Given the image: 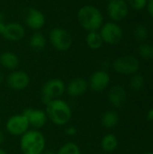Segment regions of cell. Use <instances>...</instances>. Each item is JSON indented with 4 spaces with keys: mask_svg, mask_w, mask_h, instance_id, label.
Instances as JSON below:
<instances>
[{
    "mask_svg": "<svg viewBox=\"0 0 153 154\" xmlns=\"http://www.w3.org/2000/svg\"><path fill=\"white\" fill-rule=\"evenodd\" d=\"M145 154H153V152H147V153Z\"/></svg>",
    "mask_w": 153,
    "mask_h": 154,
    "instance_id": "obj_36",
    "label": "cell"
},
{
    "mask_svg": "<svg viewBox=\"0 0 153 154\" xmlns=\"http://www.w3.org/2000/svg\"><path fill=\"white\" fill-rule=\"evenodd\" d=\"M88 88V83L84 78H76L67 86V93L71 97H78L84 95Z\"/></svg>",
    "mask_w": 153,
    "mask_h": 154,
    "instance_id": "obj_16",
    "label": "cell"
},
{
    "mask_svg": "<svg viewBox=\"0 0 153 154\" xmlns=\"http://www.w3.org/2000/svg\"><path fill=\"white\" fill-rule=\"evenodd\" d=\"M49 41L52 47L59 51H67L73 44L72 35L62 27L52 28L49 32Z\"/></svg>",
    "mask_w": 153,
    "mask_h": 154,
    "instance_id": "obj_5",
    "label": "cell"
},
{
    "mask_svg": "<svg viewBox=\"0 0 153 154\" xmlns=\"http://www.w3.org/2000/svg\"><path fill=\"white\" fill-rule=\"evenodd\" d=\"M65 132H66V134H67L68 135L73 136V135H76V134H77V129H76L74 126H69V127H68V128L65 130Z\"/></svg>",
    "mask_w": 153,
    "mask_h": 154,
    "instance_id": "obj_27",
    "label": "cell"
},
{
    "mask_svg": "<svg viewBox=\"0 0 153 154\" xmlns=\"http://www.w3.org/2000/svg\"><path fill=\"white\" fill-rule=\"evenodd\" d=\"M18 56L12 51H4L0 54V65L6 69L15 70L19 66Z\"/></svg>",
    "mask_w": 153,
    "mask_h": 154,
    "instance_id": "obj_17",
    "label": "cell"
},
{
    "mask_svg": "<svg viewBox=\"0 0 153 154\" xmlns=\"http://www.w3.org/2000/svg\"><path fill=\"white\" fill-rule=\"evenodd\" d=\"M86 42L87 45L92 50H98L103 46V39L98 31H92L88 32L86 36Z\"/></svg>",
    "mask_w": 153,
    "mask_h": 154,
    "instance_id": "obj_21",
    "label": "cell"
},
{
    "mask_svg": "<svg viewBox=\"0 0 153 154\" xmlns=\"http://www.w3.org/2000/svg\"><path fill=\"white\" fill-rule=\"evenodd\" d=\"M4 142H5V134H4V133L0 130V146L4 143Z\"/></svg>",
    "mask_w": 153,
    "mask_h": 154,
    "instance_id": "obj_30",
    "label": "cell"
},
{
    "mask_svg": "<svg viewBox=\"0 0 153 154\" xmlns=\"http://www.w3.org/2000/svg\"><path fill=\"white\" fill-rule=\"evenodd\" d=\"M146 119L148 122H152L153 121V108H151L146 115Z\"/></svg>",
    "mask_w": 153,
    "mask_h": 154,
    "instance_id": "obj_28",
    "label": "cell"
},
{
    "mask_svg": "<svg viewBox=\"0 0 153 154\" xmlns=\"http://www.w3.org/2000/svg\"><path fill=\"white\" fill-rule=\"evenodd\" d=\"M129 85H130V88L133 91H136V92L141 91V90H142V88L145 85L144 78L140 74H133V76L130 79Z\"/></svg>",
    "mask_w": 153,
    "mask_h": 154,
    "instance_id": "obj_22",
    "label": "cell"
},
{
    "mask_svg": "<svg viewBox=\"0 0 153 154\" xmlns=\"http://www.w3.org/2000/svg\"><path fill=\"white\" fill-rule=\"evenodd\" d=\"M78 24L87 32L98 31L104 23L101 11L95 5H86L81 6L77 14Z\"/></svg>",
    "mask_w": 153,
    "mask_h": 154,
    "instance_id": "obj_1",
    "label": "cell"
},
{
    "mask_svg": "<svg viewBox=\"0 0 153 154\" xmlns=\"http://www.w3.org/2000/svg\"><path fill=\"white\" fill-rule=\"evenodd\" d=\"M105 154H107V153H105Z\"/></svg>",
    "mask_w": 153,
    "mask_h": 154,
    "instance_id": "obj_39",
    "label": "cell"
},
{
    "mask_svg": "<svg viewBox=\"0 0 153 154\" xmlns=\"http://www.w3.org/2000/svg\"><path fill=\"white\" fill-rule=\"evenodd\" d=\"M41 154H57V152H55L53 151H50V150H46V151L44 150Z\"/></svg>",
    "mask_w": 153,
    "mask_h": 154,
    "instance_id": "obj_34",
    "label": "cell"
},
{
    "mask_svg": "<svg viewBox=\"0 0 153 154\" xmlns=\"http://www.w3.org/2000/svg\"><path fill=\"white\" fill-rule=\"evenodd\" d=\"M22 114L27 118L29 125L36 130L42 128L48 120L45 111H43L41 109L26 108L23 111Z\"/></svg>",
    "mask_w": 153,
    "mask_h": 154,
    "instance_id": "obj_12",
    "label": "cell"
},
{
    "mask_svg": "<svg viewBox=\"0 0 153 154\" xmlns=\"http://www.w3.org/2000/svg\"><path fill=\"white\" fill-rule=\"evenodd\" d=\"M0 154H7V152H6L4 149H2V148L0 147Z\"/></svg>",
    "mask_w": 153,
    "mask_h": 154,
    "instance_id": "obj_35",
    "label": "cell"
},
{
    "mask_svg": "<svg viewBox=\"0 0 153 154\" xmlns=\"http://www.w3.org/2000/svg\"><path fill=\"white\" fill-rule=\"evenodd\" d=\"M0 122H1V118H0Z\"/></svg>",
    "mask_w": 153,
    "mask_h": 154,
    "instance_id": "obj_37",
    "label": "cell"
},
{
    "mask_svg": "<svg viewBox=\"0 0 153 154\" xmlns=\"http://www.w3.org/2000/svg\"><path fill=\"white\" fill-rule=\"evenodd\" d=\"M46 140L39 130H28L20 139V150L23 154H41L45 150Z\"/></svg>",
    "mask_w": 153,
    "mask_h": 154,
    "instance_id": "obj_3",
    "label": "cell"
},
{
    "mask_svg": "<svg viewBox=\"0 0 153 154\" xmlns=\"http://www.w3.org/2000/svg\"><path fill=\"white\" fill-rule=\"evenodd\" d=\"M29 127L28 120L23 114L10 116L5 124L6 131L13 136H22L29 130Z\"/></svg>",
    "mask_w": 153,
    "mask_h": 154,
    "instance_id": "obj_8",
    "label": "cell"
},
{
    "mask_svg": "<svg viewBox=\"0 0 153 154\" xmlns=\"http://www.w3.org/2000/svg\"><path fill=\"white\" fill-rule=\"evenodd\" d=\"M99 30V33L103 39V42L107 44L115 45L123 40V30L116 23L108 22L103 23Z\"/></svg>",
    "mask_w": 153,
    "mask_h": 154,
    "instance_id": "obj_7",
    "label": "cell"
},
{
    "mask_svg": "<svg viewBox=\"0 0 153 154\" xmlns=\"http://www.w3.org/2000/svg\"><path fill=\"white\" fill-rule=\"evenodd\" d=\"M88 88L94 92H103L107 88L110 83V76L106 70L95 71L89 78Z\"/></svg>",
    "mask_w": 153,
    "mask_h": 154,
    "instance_id": "obj_11",
    "label": "cell"
},
{
    "mask_svg": "<svg viewBox=\"0 0 153 154\" xmlns=\"http://www.w3.org/2000/svg\"><path fill=\"white\" fill-rule=\"evenodd\" d=\"M148 34H149V32H148L147 27L142 24L137 25L133 31V35H134L135 39L140 42L145 41L148 38Z\"/></svg>",
    "mask_w": 153,
    "mask_h": 154,
    "instance_id": "obj_25",
    "label": "cell"
},
{
    "mask_svg": "<svg viewBox=\"0 0 153 154\" xmlns=\"http://www.w3.org/2000/svg\"><path fill=\"white\" fill-rule=\"evenodd\" d=\"M46 43H47V41H46L45 36L43 35L42 32L39 31L34 32L29 41L30 48L35 52L42 51L46 47Z\"/></svg>",
    "mask_w": 153,
    "mask_h": 154,
    "instance_id": "obj_18",
    "label": "cell"
},
{
    "mask_svg": "<svg viewBox=\"0 0 153 154\" xmlns=\"http://www.w3.org/2000/svg\"><path fill=\"white\" fill-rule=\"evenodd\" d=\"M113 69L119 74L133 75L140 69V61L132 55L121 56L114 60Z\"/></svg>",
    "mask_w": 153,
    "mask_h": 154,
    "instance_id": "obj_6",
    "label": "cell"
},
{
    "mask_svg": "<svg viewBox=\"0 0 153 154\" xmlns=\"http://www.w3.org/2000/svg\"><path fill=\"white\" fill-rule=\"evenodd\" d=\"M138 53L143 60H153V46L148 43H142L138 48Z\"/></svg>",
    "mask_w": 153,
    "mask_h": 154,
    "instance_id": "obj_24",
    "label": "cell"
},
{
    "mask_svg": "<svg viewBox=\"0 0 153 154\" xmlns=\"http://www.w3.org/2000/svg\"><path fill=\"white\" fill-rule=\"evenodd\" d=\"M5 23H0V34L2 35L4 31H5Z\"/></svg>",
    "mask_w": 153,
    "mask_h": 154,
    "instance_id": "obj_31",
    "label": "cell"
},
{
    "mask_svg": "<svg viewBox=\"0 0 153 154\" xmlns=\"http://www.w3.org/2000/svg\"><path fill=\"white\" fill-rule=\"evenodd\" d=\"M66 91V85L60 79H51L46 81L41 87V102L47 105L53 99L60 98Z\"/></svg>",
    "mask_w": 153,
    "mask_h": 154,
    "instance_id": "obj_4",
    "label": "cell"
},
{
    "mask_svg": "<svg viewBox=\"0 0 153 154\" xmlns=\"http://www.w3.org/2000/svg\"><path fill=\"white\" fill-rule=\"evenodd\" d=\"M2 36L10 42H19L25 36V29L19 23H8L5 24Z\"/></svg>",
    "mask_w": 153,
    "mask_h": 154,
    "instance_id": "obj_14",
    "label": "cell"
},
{
    "mask_svg": "<svg viewBox=\"0 0 153 154\" xmlns=\"http://www.w3.org/2000/svg\"><path fill=\"white\" fill-rule=\"evenodd\" d=\"M5 75H4V73L0 70V85H2L3 83H4V81H5Z\"/></svg>",
    "mask_w": 153,
    "mask_h": 154,
    "instance_id": "obj_32",
    "label": "cell"
},
{
    "mask_svg": "<svg viewBox=\"0 0 153 154\" xmlns=\"http://www.w3.org/2000/svg\"><path fill=\"white\" fill-rule=\"evenodd\" d=\"M119 115L113 110L106 111L101 116V124L106 129L115 128L119 123Z\"/></svg>",
    "mask_w": 153,
    "mask_h": 154,
    "instance_id": "obj_19",
    "label": "cell"
},
{
    "mask_svg": "<svg viewBox=\"0 0 153 154\" xmlns=\"http://www.w3.org/2000/svg\"><path fill=\"white\" fill-rule=\"evenodd\" d=\"M0 101H1V98H0Z\"/></svg>",
    "mask_w": 153,
    "mask_h": 154,
    "instance_id": "obj_38",
    "label": "cell"
},
{
    "mask_svg": "<svg viewBox=\"0 0 153 154\" xmlns=\"http://www.w3.org/2000/svg\"><path fill=\"white\" fill-rule=\"evenodd\" d=\"M46 23V18L44 14L34 7H30L27 9L25 14V23L26 25L33 31H40Z\"/></svg>",
    "mask_w": 153,
    "mask_h": 154,
    "instance_id": "obj_13",
    "label": "cell"
},
{
    "mask_svg": "<svg viewBox=\"0 0 153 154\" xmlns=\"http://www.w3.org/2000/svg\"><path fill=\"white\" fill-rule=\"evenodd\" d=\"M126 99H127V93L123 86L115 85L110 88L108 92V100L114 107L115 108L122 107L125 104Z\"/></svg>",
    "mask_w": 153,
    "mask_h": 154,
    "instance_id": "obj_15",
    "label": "cell"
},
{
    "mask_svg": "<svg viewBox=\"0 0 153 154\" xmlns=\"http://www.w3.org/2000/svg\"><path fill=\"white\" fill-rule=\"evenodd\" d=\"M57 154H81L79 146L75 143H66L58 151Z\"/></svg>",
    "mask_w": 153,
    "mask_h": 154,
    "instance_id": "obj_23",
    "label": "cell"
},
{
    "mask_svg": "<svg viewBox=\"0 0 153 154\" xmlns=\"http://www.w3.org/2000/svg\"><path fill=\"white\" fill-rule=\"evenodd\" d=\"M5 16L4 13L0 11V23H5Z\"/></svg>",
    "mask_w": 153,
    "mask_h": 154,
    "instance_id": "obj_33",
    "label": "cell"
},
{
    "mask_svg": "<svg viewBox=\"0 0 153 154\" xmlns=\"http://www.w3.org/2000/svg\"><path fill=\"white\" fill-rule=\"evenodd\" d=\"M117 146H118V139L115 134H107L102 138L101 148L106 153L115 151L117 149Z\"/></svg>",
    "mask_w": 153,
    "mask_h": 154,
    "instance_id": "obj_20",
    "label": "cell"
},
{
    "mask_svg": "<svg viewBox=\"0 0 153 154\" xmlns=\"http://www.w3.org/2000/svg\"><path fill=\"white\" fill-rule=\"evenodd\" d=\"M148 12L151 14V16L153 18V0H149L148 4Z\"/></svg>",
    "mask_w": 153,
    "mask_h": 154,
    "instance_id": "obj_29",
    "label": "cell"
},
{
    "mask_svg": "<svg viewBox=\"0 0 153 154\" xmlns=\"http://www.w3.org/2000/svg\"><path fill=\"white\" fill-rule=\"evenodd\" d=\"M127 4L133 10L139 11L147 5V0H127Z\"/></svg>",
    "mask_w": 153,
    "mask_h": 154,
    "instance_id": "obj_26",
    "label": "cell"
},
{
    "mask_svg": "<svg viewBox=\"0 0 153 154\" xmlns=\"http://www.w3.org/2000/svg\"><path fill=\"white\" fill-rule=\"evenodd\" d=\"M128 4L125 0H109L107 14L113 21H122L128 14Z\"/></svg>",
    "mask_w": 153,
    "mask_h": 154,
    "instance_id": "obj_10",
    "label": "cell"
},
{
    "mask_svg": "<svg viewBox=\"0 0 153 154\" xmlns=\"http://www.w3.org/2000/svg\"><path fill=\"white\" fill-rule=\"evenodd\" d=\"M7 86L15 91L25 89L30 84V76L23 70H13L5 79Z\"/></svg>",
    "mask_w": 153,
    "mask_h": 154,
    "instance_id": "obj_9",
    "label": "cell"
},
{
    "mask_svg": "<svg viewBox=\"0 0 153 154\" xmlns=\"http://www.w3.org/2000/svg\"><path fill=\"white\" fill-rule=\"evenodd\" d=\"M45 113L47 117L56 125H66L72 117L69 105L63 99L56 98L46 105Z\"/></svg>",
    "mask_w": 153,
    "mask_h": 154,
    "instance_id": "obj_2",
    "label": "cell"
}]
</instances>
